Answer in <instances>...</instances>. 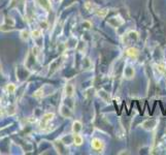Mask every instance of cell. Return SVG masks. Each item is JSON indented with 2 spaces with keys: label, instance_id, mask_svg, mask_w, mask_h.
<instances>
[{
  "label": "cell",
  "instance_id": "6da1fadb",
  "mask_svg": "<svg viewBox=\"0 0 166 155\" xmlns=\"http://www.w3.org/2000/svg\"><path fill=\"white\" fill-rule=\"evenodd\" d=\"M54 117V114L53 113H49V114H46L43 116V118L41 119V122H40V127L41 128H44L45 125L47 124V122H49L50 120H52V118Z\"/></svg>",
  "mask_w": 166,
  "mask_h": 155
},
{
  "label": "cell",
  "instance_id": "7a4b0ae2",
  "mask_svg": "<svg viewBox=\"0 0 166 155\" xmlns=\"http://www.w3.org/2000/svg\"><path fill=\"white\" fill-rule=\"evenodd\" d=\"M92 147L96 150H101L103 148V143L102 141H100L99 139H94L92 141Z\"/></svg>",
  "mask_w": 166,
  "mask_h": 155
},
{
  "label": "cell",
  "instance_id": "3957f363",
  "mask_svg": "<svg viewBox=\"0 0 166 155\" xmlns=\"http://www.w3.org/2000/svg\"><path fill=\"white\" fill-rule=\"evenodd\" d=\"M127 54L129 56H131V57H136V56L138 55V51L135 48H129L127 50Z\"/></svg>",
  "mask_w": 166,
  "mask_h": 155
},
{
  "label": "cell",
  "instance_id": "277c9868",
  "mask_svg": "<svg viewBox=\"0 0 166 155\" xmlns=\"http://www.w3.org/2000/svg\"><path fill=\"white\" fill-rule=\"evenodd\" d=\"M81 129H82V124H81V122L75 121L74 124H73V131H74V132H79Z\"/></svg>",
  "mask_w": 166,
  "mask_h": 155
},
{
  "label": "cell",
  "instance_id": "5b68a950",
  "mask_svg": "<svg viewBox=\"0 0 166 155\" xmlns=\"http://www.w3.org/2000/svg\"><path fill=\"white\" fill-rule=\"evenodd\" d=\"M61 112H62V114H63V116H64V117H69V116H71L70 111H69L67 108H65V107H62Z\"/></svg>",
  "mask_w": 166,
  "mask_h": 155
},
{
  "label": "cell",
  "instance_id": "8992f818",
  "mask_svg": "<svg viewBox=\"0 0 166 155\" xmlns=\"http://www.w3.org/2000/svg\"><path fill=\"white\" fill-rule=\"evenodd\" d=\"M38 2L43 6L44 8L49 9L50 8V3H49V0H38Z\"/></svg>",
  "mask_w": 166,
  "mask_h": 155
},
{
  "label": "cell",
  "instance_id": "52a82bcc",
  "mask_svg": "<svg viewBox=\"0 0 166 155\" xmlns=\"http://www.w3.org/2000/svg\"><path fill=\"white\" fill-rule=\"evenodd\" d=\"M83 143V139L80 135H74V144L77 145H82Z\"/></svg>",
  "mask_w": 166,
  "mask_h": 155
},
{
  "label": "cell",
  "instance_id": "ba28073f",
  "mask_svg": "<svg viewBox=\"0 0 166 155\" xmlns=\"http://www.w3.org/2000/svg\"><path fill=\"white\" fill-rule=\"evenodd\" d=\"M6 89H7V91H8L9 93H13V91L16 90V86L13 85V84H10V85H7Z\"/></svg>",
  "mask_w": 166,
  "mask_h": 155
},
{
  "label": "cell",
  "instance_id": "9c48e42d",
  "mask_svg": "<svg viewBox=\"0 0 166 155\" xmlns=\"http://www.w3.org/2000/svg\"><path fill=\"white\" fill-rule=\"evenodd\" d=\"M66 93L68 95H71L73 93V88H72L71 85H67V87H66Z\"/></svg>",
  "mask_w": 166,
  "mask_h": 155
},
{
  "label": "cell",
  "instance_id": "30bf717a",
  "mask_svg": "<svg viewBox=\"0 0 166 155\" xmlns=\"http://www.w3.org/2000/svg\"><path fill=\"white\" fill-rule=\"evenodd\" d=\"M106 13H107V10H106V9H102V10H100V11L98 12V16H100V17H102V18H104Z\"/></svg>",
  "mask_w": 166,
  "mask_h": 155
},
{
  "label": "cell",
  "instance_id": "8fae6325",
  "mask_svg": "<svg viewBox=\"0 0 166 155\" xmlns=\"http://www.w3.org/2000/svg\"><path fill=\"white\" fill-rule=\"evenodd\" d=\"M40 30H35V31H33L32 32V36L33 37H38L39 36V35H40Z\"/></svg>",
  "mask_w": 166,
  "mask_h": 155
}]
</instances>
